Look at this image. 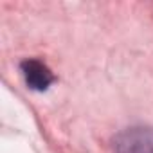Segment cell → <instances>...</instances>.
I'll return each instance as SVG.
<instances>
[{
    "instance_id": "cell-2",
    "label": "cell",
    "mask_w": 153,
    "mask_h": 153,
    "mask_svg": "<svg viewBox=\"0 0 153 153\" xmlns=\"http://www.w3.org/2000/svg\"><path fill=\"white\" fill-rule=\"evenodd\" d=\"M20 70H22V76L25 79V85L31 90L43 92L54 83V74L40 59H24L20 63Z\"/></svg>"
},
{
    "instance_id": "cell-1",
    "label": "cell",
    "mask_w": 153,
    "mask_h": 153,
    "mask_svg": "<svg viewBox=\"0 0 153 153\" xmlns=\"http://www.w3.org/2000/svg\"><path fill=\"white\" fill-rule=\"evenodd\" d=\"M114 153H153V128L133 126L114 137Z\"/></svg>"
}]
</instances>
